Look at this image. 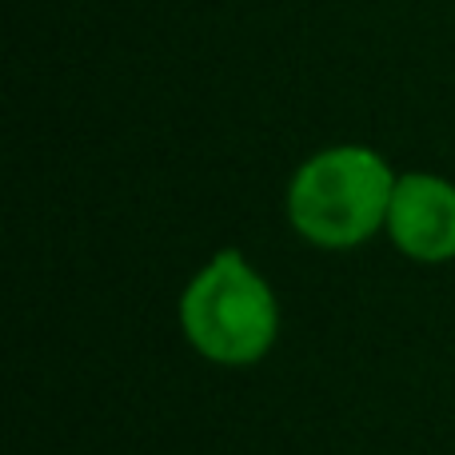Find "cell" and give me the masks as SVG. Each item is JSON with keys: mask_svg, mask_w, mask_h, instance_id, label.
<instances>
[{"mask_svg": "<svg viewBox=\"0 0 455 455\" xmlns=\"http://www.w3.org/2000/svg\"><path fill=\"white\" fill-rule=\"evenodd\" d=\"M395 180L387 160L360 144L315 152L288 184V220L315 248H360L387 224Z\"/></svg>", "mask_w": 455, "mask_h": 455, "instance_id": "cell-1", "label": "cell"}, {"mask_svg": "<svg viewBox=\"0 0 455 455\" xmlns=\"http://www.w3.org/2000/svg\"><path fill=\"white\" fill-rule=\"evenodd\" d=\"M180 331L208 363L251 368L275 347L280 304L243 251L224 248L180 291Z\"/></svg>", "mask_w": 455, "mask_h": 455, "instance_id": "cell-2", "label": "cell"}, {"mask_svg": "<svg viewBox=\"0 0 455 455\" xmlns=\"http://www.w3.org/2000/svg\"><path fill=\"white\" fill-rule=\"evenodd\" d=\"M384 228L408 259L448 264L455 259V184L432 172L400 176Z\"/></svg>", "mask_w": 455, "mask_h": 455, "instance_id": "cell-3", "label": "cell"}]
</instances>
